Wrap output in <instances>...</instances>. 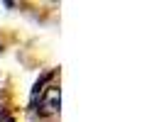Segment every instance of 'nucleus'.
Segmentation results:
<instances>
[{
    "instance_id": "1",
    "label": "nucleus",
    "mask_w": 147,
    "mask_h": 122,
    "mask_svg": "<svg viewBox=\"0 0 147 122\" xmlns=\"http://www.w3.org/2000/svg\"><path fill=\"white\" fill-rule=\"evenodd\" d=\"M44 107H47L49 112H57V110H59V88L49 90V95H47V100H44Z\"/></svg>"
},
{
    "instance_id": "2",
    "label": "nucleus",
    "mask_w": 147,
    "mask_h": 122,
    "mask_svg": "<svg viewBox=\"0 0 147 122\" xmlns=\"http://www.w3.org/2000/svg\"><path fill=\"white\" fill-rule=\"evenodd\" d=\"M5 122H15V117H5Z\"/></svg>"
},
{
    "instance_id": "3",
    "label": "nucleus",
    "mask_w": 147,
    "mask_h": 122,
    "mask_svg": "<svg viewBox=\"0 0 147 122\" xmlns=\"http://www.w3.org/2000/svg\"><path fill=\"white\" fill-rule=\"evenodd\" d=\"M3 120H5V115H3V110H0V122H3Z\"/></svg>"
}]
</instances>
